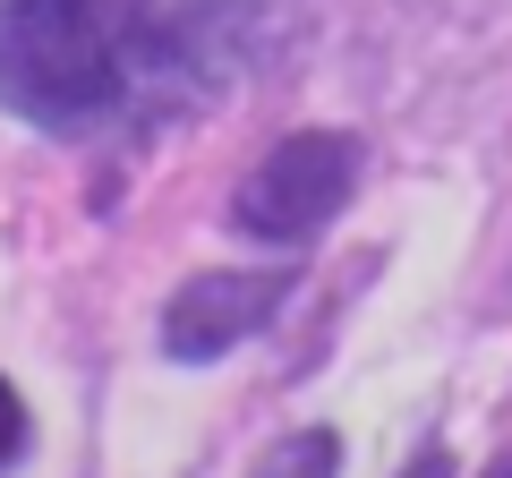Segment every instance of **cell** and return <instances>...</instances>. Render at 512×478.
Instances as JSON below:
<instances>
[{
    "label": "cell",
    "mask_w": 512,
    "mask_h": 478,
    "mask_svg": "<svg viewBox=\"0 0 512 478\" xmlns=\"http://www.w3.org/2000/svg\"><path fill=\"white\" fill-rule=\"evenodd\" d=\"M333 461H342L333 427H299L291 444H274V453H265V470H256V478H333Z\"/></svg>",
    "instance_id": "277c9868"
},
{
    "label": "cell",
    "mask_w": 512,
    "mask_h": 478,
    "mask_svg": "<svg viewBox=\"0 0 512 478\" xmlns=\"http://www.w3.org/2000/svg\"><path fill=\"white\" fill-rule=\"evenodd\" d=\"M26 453V410H18V393H9V376H0V470Z\"/></svg>",
    "instance_id": "5b68a950"
},
{
    "label": "cell",
    "mask_w": 512,
    "mask_h": 478,
    "mask_svg": "<svg viewBox=\"0 0 512 478\" xmlns=\"http://www.w3.org/2000/svg\"><path fill=\"white\" fill-rule=\"evenodd\" d=\"M188 69V18L154 0H0V103L43 137H86Z\"/></svg>",
    "instance_id": "6da1fadb"
},
{
    "label": "cell",
    "mask_w": 512,
    "mask_h": 478,
    "mask_svg": "<svg viewBox=\"0 0 512 478\" xmlns=\"http://www.w3.org/2000/svg\"><path fill=\"white\" fill-rule=\"evenodd\" d=\"M402 478H453V470H444V453H419V461H410Z\"/></svg>",
    "instance_id": "8992f818"
},
{
    "label": "cell",
    "mask_w": 512,
    "mask_h": 478,
    "mask_svg": "<svg viewBox=\"0 0 512 478\" xmlns=\"http://www.w3.org/2000/svg\"><path fill=\"white\" fill-rule=\"evenodd\" d=\"M282 299H291V257L197 274V282H180V291H171V308H163V350L180 359V368H197V359H222V350H239L248 333L274 325Z\"/></svg>",
    "instance_id": "3957f363"
},
{
    "label": "cell",
    "mask_w": 512,
    "mask_h": 478,
    "mask_svg": "<svg viewBox=\"0 0 512 478\" xmlns=\"http://www.w3.org/2000/svg\"><path fill=\"white\" fill-rule=\"evenodd\" d=\"M350 188H359V137L350 129H299V137H282V146L239 180L231 231L274 239V248H299V239H316L350 205Z\"/></svg>",
    "instance_id": "7a4b0ae2"
}]
</instances>
